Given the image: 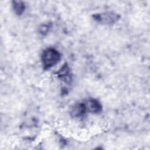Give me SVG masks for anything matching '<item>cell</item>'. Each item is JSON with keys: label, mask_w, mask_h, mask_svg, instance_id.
I'll return each mask as SVG.
<instances>
[{"label": "cell", "mask_w": 150, "mask_h": 150, "mask_svg": "<svg viewBox=\"0 0 150 150\" xmlns=\"http://www.w3.org/2000/svg\"><path fill=\"white\" fill-rule=\"evenodd\" d=\"M60 53L56 49L47 48L42 54V62L45 69H49L56 64L60 60Z\"/></svg>", "instance_id": "1"}, {"label": "cell", "mask_w": 150, "mask_h": 150, "mask_svg": "<svg viewBox=\"0 0 150 150\" xmlns=\"http://www.w3.org/2000/svg\"><path fill=\"white\" fill-rule=\"evenodd\" d=\"M84 104L86 110H88L93 113L98 112L101 110V106L100 104L98 101L94 99H90L87 100Z\"/></svg>", "instance_id": "2"}, {"label": "cell", "mask_w": 150, "mask_h": 150, "mask_svg": "<svg viewBox=\"0 0 150 150\" xmlns=\"http://www.w3.org/2000/svg\"><path fill=\"white\" fill-rule=\"evenodd\" d=\"M86 111L84 103H80L73 107L71 110V114L74 117H80L84 115Z\"/></svg>", "instance_id": "3"}, {"label": "cell", "mask_w": 150, "mask_h": 150, "mask_svg": "<svg viewBox=\"0 0 150 150\" xmlns=\"http://www.w3.org/2000/svg\"><path fill=\"white\" fill-rule=\"evenodd\" d=\"M98 19V21L105 22V23H113L114 21H115L117 19V16L114 14H100L97 16V18H96Z\"/></svg>", "instance_id": "4"}, {"label": "cell", "mask_w": 150, "mask_h": 150, "mask_svg": "<svg viewBox=\"0 0 150 150\" xmlns=\"http://www.w3.org/2000/svg\"><path fill=\"white\" fill-rule=\"evenodd\" d=\"M13 7L15 13L17 15H21L25 9L24 4L20 1H14Z\"/></svg>", "instance_id": "5"}]
</instances>
